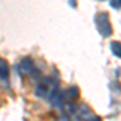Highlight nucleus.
Segmentation results:
<instances>
[{
  "label": "nucleus",
  "mask_w": 121,
  "mask_h": 121,
  "mask_svg": "<svg viewBox=\"0 0 121 121\" xmlns=\"http://www.w3.org/2000/svg\"><path fill=\"white\" fill-rule=\"evenodd\" d=\"M63 102H65V94L55 91V92H53V95H50V103H52L53 107H61V105H63Z\"/></svg>",
  "instance_id": "4"
},
{
  "label": "nucleus",
  "mask_w": 121,
  "mask_h": 121,
  "mask_svg": "<svg viewBox=\"0 0 121 121\" xmlns=\"http://www.w3.org/2000/svg\"><path fill=\"white\" fill-rule=\"evenodd\" d=\"M110 47H112L113 53L121 58V42H112V45H110Z\"/></svg>",
  "instance_id": "8"
},
{
  "label": "nucleus",
  "mask_w": 121,
  "mask_h": 121,
  "mask_svg": "<svg viewBox=\"0 0 121 121\" xmlns=\"http://www.w3.org/2000/svg\"><path fill=\"white\" fill-rule=\"evenodd\" d=\"M79 97V89L78 87H69L68 91L65 92V100H74V99H78Z\"/></svg>",
  "instance_id": "7"
},
{
  "label": "nucleus",
  "mask_w": 121,
  "mask_h": 121,
  "mask_svg": "<svg viewBox=\"0 0 121 121\" xmlns=\"http://www.w3.org/2000/svg\"><path fill=\"white\" fill-rule=\"evenodd\" d=\"M97 28L103 36H110L112 34V26L108 23V15L107 13H100L97 16Z\"/></svg>",
  "instance_id": "1"
},
{
  "label": "nucleus",
  "mask_w": 121,
  "mask_h": 121,
  "mask_svg": "<svg viewBox=\"0 0 121 121\" xmlns=\"http://www.w3.org/2000/svg\"><path fill=\"white\" fill-rule=\"evenodd\" d=\"M8 73H10L8 63L3 58H0V79H7L8 78Z\"/></svg>",
  "instance_id": "6"
},
{
  "label": "nucleus",
  "mask_w": 121,
  "mask_h": 121,
  "mask_svg": "<svg viewBox=\"0 0 121 121\" xmlns=\"http://www.w3.org/2000/svg\"><path fill=\"white\" fill-rule=\"evenodd\" d=\"M53 87H50L48 86V81H44V82H39L37 87H36V94H37L39 97H47V95H50V91H52Z\"/></svg>",
  "instance_id": "3"
},
{
  "label": "nucleus",
  "mask_w": 121,
  "mask_h": 121,
  "mask_svg": "<svg viewBox=\"0 0 121 121\" xmlns=\"http://www.w3.org/2000/svg\"><path fill=\"white\" fill-rule=\"evenodd\" d=\"M110 3H112L113 8H120L121 7V0H110Z\"/></svg>",
  "instance_id": "9"
},
{
  "label": "nucleus",
  "mask_w": 121,
  "mask_h": 121,
  "mask_svg": "<svg viewBox=\"0 0 121 121\" xmlns=\"http://www.w3.org/2000/svg\"><path fill=\"white\" fill-rule=\"evenodd\" d=\"M78 115L82 118V120H91L94 115H92V112H91V108L89 107H86V105H79V108H78Z\"/></svg>",
  "instance_id": "5"
},
{
  "label": "nucleus",
  "mask_w": 121,
  "mask_h": 121,
  "mask_svg": "<svg viewBox=\"0 0 121 121\" xmlns=\"http://www.w3.org/2000/svg\"><path fill=\"white\" fill-rule=\"evenodd\" d=\"M18 69L23 73V74H31L34 71V61L31 58H23L18 65Z\"/></svg>",
  "instance_id": "2"
}]
</instances>
